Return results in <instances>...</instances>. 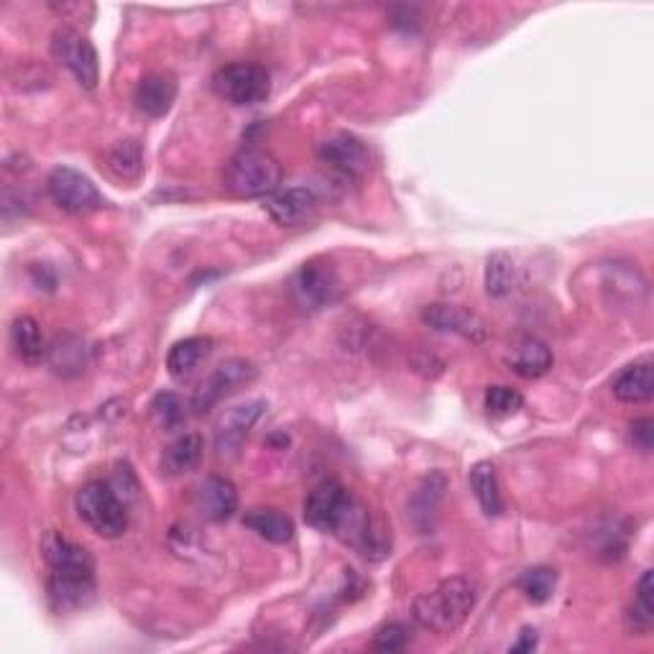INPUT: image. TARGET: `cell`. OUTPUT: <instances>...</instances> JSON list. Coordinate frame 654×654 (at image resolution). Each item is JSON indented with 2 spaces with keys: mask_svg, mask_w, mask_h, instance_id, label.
<instances>
[{
  "mask_svg": "<svg viewBox=\"0 0 654 654\" xmlns=\"http://www.w3.org/2000/svg\"><path fill=\"white\" fill-rule=\"evenodd\" d=\"M49 567V598L59 611L88 606L95 596V561L90 553L59 532H49L41 542Z\"/></svg>",
  "mask_w": 654,
  "mask_h": 654,
  "instance_id": "obj_1",
  "label": "cell"
},
{
  "mask_svg": "<svg viewBox=\"0 0 654 654\" xmlns=\"http://www.w3.org/2000/svg\"><path fill=\"white\" fill-rule=\"evenodd\" d=\"M478 585L466 575L443 581L437 588L422 593L412 604V616L422 630L435 634H453L466 624L470 611L476 608Z\"/></svg>",
  "mask_w": 654,
  "mask_h": 654,
  "instance_id": "obj_2",
  "label": "cell"
},
{
  "mask_svg": "<svg viewBox=\"0 0 654 654\" xmlns=\"http://www.w3.org/2000/svg\"><path fill=\"white\" fill-rule=\"evenodd\" d=\"M222 185H226L230 195L246 197V200L271 197L274 192H279L281 164L266 151L244 149L228 161Z\"/></svg>",
  "mask_w": 654,
  "mask_h": 654,
  "instance_id": "obj_3",
  "label": "cell"
},
{
  "mask_svg": "<svg viewBox=\"0 0 654 654\" xmlns=\"http://www.w3.org/2000/svg\"><path fill=\"white\" fill-rule=\"evenodd\" d=\"M77 516L102 539H118L128 529V509L106 480H90L75 496Z\"/></svg>",
  "mask_w": 654,
  "mask_h": 654,
  "instance_id": "obj_4",
  "label": "cell"
},
{
  "mask_svg": "<svg viewBox=\"0 0 654 654\" xmlns=\"http://www.w3.org/2000/svg\"><path fill=\"white\" fill-rule=\"evenodd\" d=\"M212 88L230 106H258L269 98L271 77L266 67L256 62H234L212 75Z\"/></svg>",
  "mask_w": 654,
  "mask_h": 654,
  "instance_id": "obj_5",
  "label": "cell"
},
{
  "mask_svg": "<svg viewBox=\"0 0 654 654\" xmlns=\"http://www.w3.org/2000/svg\"><path fill=\"white\" fill-rule=\"evenodd\" d=\"M47 189L57 208L70 215H90L108 205L100 189L92 185V179L72 167H57L51 171Z\"/></svg>",
  "mask_w": 654,
  "mask_h": 654,
  "instance_id": "obj_6",
  "label": "cell"
},
{
  "mask_svg": "<svg viewBox=\"0 0 654 654\" xmlns=\"http://www.w3.org/2000/svg\"><path fill=\"white\" fill-rule=\"evenodd\" d=\"M51 54L59 65H65L67 70L72 72L77 82L82 85L85 90H95L100 82V62L98 51H95L92 41L70 26H62V29L54 31L51 37Z\"/></svg>",
  "mask_w": 654,
  "mask_h": 654,
  "instance_id": "obj_7",
  "label": "cell"
},
{
  "mask_svg": "<svg viewBox=\"0 0 654 654\" xmlns=\"http://www.w3.org/2000/svg\"><path fill=\"white\" fill-rule=\"evenodd\" d=\"M353 504L350 490L335 478H325L305 498V522L309 527L335 535Z\"/></svg>",
  "mask_w": 654,
  "mask_h": 654,
  "instance_id": "obj_8",
  "label": "cell"
},
{
  "mask_svg": "<svg viewBox=\"0 0 654 654\" xmlns=\"http://www.w3.org/2000/svg\"><path fill=\"white\" fill-rule=\"evenodd\" d=\"M289 289L299 307L323 309L327 305L338 303L343 284L333 266L320 264V261H309L295 274V277H291Z\"/></svg>",
  "mask_w": 654,
  "mask_h": 654,
  "instance_id": "obj_9",
  "label": "cell"
},
{
  "mask_svg": "<svg viewBox=\"0 0 654 654\" xmlns=\"http://www.w3.org/2000/svg\"><path fill=\"white\" fill-rule=\"evenodd\" d=\"M256 378V366L246 358H230L226 364H220L215 371L205 378L200 389L195 394V409L208 412L215 404L228 399L230 394H236L248 386Z\"/></svg>",
  "mask_w": 654,
  "mask_h": 654,
  "instance_id": "obj_10",
  "label": "cell"
},
{
  "mask_svg": "<svg viewBox=\"0 0 654 654\" xmlns=\"http://www.w3.org/2000/svg\"><path fill=\"white\" fill-rule=\"evenodd\" d=\"M422 323L433 327L437 333H450L458 335V338L468 343H484L488 340V327L480 320L476 313L460 307V305H447V303H435L422 307Z\"/></svg>",
  "mask_w": 654,
  "mask_h": 654,
  "instance_id": "obj_11",
  "label": "cell"
},
{
  "mask_svg": "<svg viewBox=\"0 0 654 654\" xmlns=\"http://www.w3.org/2000/svg\"><path fill=\"white\" fill-rule=\"evenodd\" d=\"M317 157L327 167L350 179L366 177L368 169H371V153H368L366 143L353 133H335L330 139H325L317 146Z\"/></svg>",
  "mask_w": 654,
  "mask_h": 654,
  "instance_id": "obj_12",
  "label": "cell"
},
{
  "mask_svg": "<svg viewBox=\"0 0 654 654\" xmlns=\"http://www.w3.org/2000/svg\"><path fill=\"white\" fill-rule=\"evenodd\" d=\"M447 490V478L445 473L435 470L422 480L415 494H412L407 504V516L419 535H433L437 524V512H440V504Z\"/></svg>",
  "mask_w": 654,
  "mask_h": 654,
  "instance_id": "obj_13",
  "label": "cell"
},
{
  "mask_svg": "<svg viewBox=\"0 0 654 654\" xmlns=\"http://www.w3.org/2000/svg\"><path fill=\"white\" fill-rule=\"evenodd\" d=\"M264 412V402H251L246 407H236L230 409L226 417H222L218 435H215V447H218L220 458H236L244 447L248 433L256 425V419L261 417Z\"/></svg>",
  "mask_w": 654,
  "mask_h": 654,
  "instance_id": "obj_14",
  "label": "cell"
},
{
  "mask_svg": "<svg viewBox=\"0 0 654 654\" xmlns=\"http://www.w3.org/2000/svg\"><path fill=\"white\" fill-rule=\"evenodd\" d=\"M506 364H509V368L516 376L535 382V378H542V376L549 374L555 358H553V350H549L539 338L522 335V338H516L509 346V353H506Z\"/></svg>",
  "mask_w": 654,
  "mask_h": 654,
  "instance_id": "obj_15",
  "label": "cell"
},
{
  "mask_svg": "<svg viewBox=\"0 0 654 654\" xmlns=\"http://www.w3.org/2000/svg\"><path fill=\"white\" fill-rule=\"evenodd\" d=\"M317 208V197L309 187H289L281 192H274L266 197L264 210L269 212V218L277 226H297V222L307 220Z\"/></svg>",
  "mask_w": 654,
  "mask_h": 654,
  "instance_id": "obj_16",
  "label": "cell"
},
{
  "mask_svg": "<svg viewBox=\"0 0 654 654\" xmlns=\"http://www.w3.org/2000/svg\"><path fill=\"white\" fill-rule=\"evenodd\" d=\"M177 100V80L169 72H151L136 88L133 102L143 116L164 118Z\"/></svg>",
  "mask_w": 654,
  "mask_h": 654,
  "instance_id": "obj_17",
  "label": "cell"
},
{
  "mask_svg": "<svg viewBox=\"0 0 654 654\" xmlns=\"http://www.w3.org/2000/svg\"><path fill=\"white\" fill-rule=\"evenodd\" d=\"M197 512L208 522H226L238 512V490L228 478L210 476L197 488Z\"/></svg>",
  "mask_w": 654,
  "mask_h": 654,
  "instance_id": "obj_18",
  "label": "cell"
},
{
  "mask_svg": "<svg viewBox=\"0 0 654 654\" xmlns=\"http://www.w3.org/2000/svg\"><path fill=\"white\" fill-rule=\"evenodd\" d=\"M611 392L622 404H644L654 397V366L652 360L626 366L622 374L614 378Z\"/></svg>",
  "mask_w": 654,
  "mask_h": 654,
  "instance_id": "obj_19",
  "label": "cell"
},
{
  "mask_svg": "<svg viewBox=\"0 0 654 654\" xmlns=\"http://www.w3.org/2000/svg\"><path fill=\"white\" fill-rule=\"evenodd\" d=\"M11 343H13L16 356H19L23 364H29V366H37V364H41V360H47V356H49V346H47L44 335H41V327L29 315H21L13 320Z\"/></svg>",
  "mask_w": 654,
  "mask_h": 654,
  "instance_id": "obj_20",
  "label": "cell"
},
{
  "mask_svg": "<svg viewBox=\"0 0 654 654\" xmlns=\"http://www.w3.org/2000/svg\"><path fill=\"white\" fill-rule=\"evenodd\" d=\"M210 348H212V340L200 338V335H197V338H185L175 343L167 356L169 376L177 378V382H185V378L192 376L197 371V366L210 356Z\"/></svg>",
  "mask_w": 654,
  "mask_h": 654,
  "instance_id": "obj_21",
  "label": "cell"
},
{
  "mask_svg": "<svg viewBox=\"0 0 654 654\" xmlns=\"http://www.w3.org/2000/svg\"><path fill=\"white\" fill-rule=\"evenodd\" d=\"M244 524L271 545H287L295 537V522L279 509H251L244 516Z\"/></svg>",
  "mask_w": 654,
  "mask_h": 654,
  "instance_id": "obj_22",
  "label": "cell"
},
{
  "mask_svg": "<svg viewBox=\"0 0 654 654\" xmlns=\"http://www.w3.org/2000/svg\"><path fill=\"white\" fill-rule=\"evenodd\" d=\"M202 458V437L197 433H185L177 437L167 450H164L161 458V470L167 476H185V473H192L200 466Z\"/></svg>",
  "mask_w": 654,
  "mask_h": 654,
  "instance_id": "obj_23",
  "label": "cell"
},
{
  "mask_svg": "<svg viewBox=\"0 0 654 654\" xmlns=\"http://www.w3.org/2000/svg\"><path fill=\"white\" fill-rule=\"evenodd\" d=\"M47 360L59 376H80L85 371V366H88V348H85V343L80 338H75V335H62V338H57L54 346L49 348Z\"/></svg>",
  "mask_w": 654,
  "mask_h": 654,
  "instance_id": "obj_24",
  "label": "cell"
},
{
  "mask_svg": "<svg viewBox=\"0 0 654 654\" xmlns=\"http://www.w3.org/2000/svg\"><path fill=\"white\" fill-rule=\"evenodd\" d=\"M470 488L473 494H476L480 509H484L486 516H498L504 509V502H502V490H498V478H496V470L490 463L480 460L476 466L470 468Z\"/></svg>",
  "mask_w": 654,
  "mask_h": 654,
  "instance_id": "obj_25",
  "label": "cell"
},
{
  "mask_svg": "<svg viewBox=\"0 0 654 654\" xmlns=\"http://www.w3.org/2000/svg\"><path fill=\"white\" fill-rule=\"evenodd\" d=\"M108 169L110 175L123 179V182H136L143 171V151L139 141H118L108 151Z\"/></svg>",
  "mask_w": 654,
  "mask_h": 654,
  "instance_id": "obj_26",
  "label": "cell"
},
{
  "mask_svg": "<svg viewBox=\"0 0 654 654\" xmlns=\"http://www.w3.org/2000/svg\"><path fill=\"white\" fill-rule=\"evenodd\" d=\"M630 630L636 634H647L654 624V606H652V571H644L640 583L634 588V601L626 614Z\"/></svg>",
  "mask_w": 654,
  "mask_h": 654,
  "instance_id": "obj_27",
  "label": "cell"
},
{
  "mask_svg": "<svg viewBox=\"0 0 654 654\" xmlns=\"http://www.w3.org/2000/svg\"><path fill=\"white\" fill-rule=\"evenodd\" d=\"M516 287V266L506 254H494L486 264V291L488 297L504 299Z\"/></svg>",
  "mask_w": 654,
  "mask_h": 654,
  "instance_id": "obj_28",
  "label": "cell"
},
{
  "mask_svg": "<svg viewBox=\"0 0 654 654\" xmlns=\"http://www.w3.org/2000/svg\"><path fill=\"white\" fill-rule=\"evenodd\" d=\"M555 585H557V573L553 571V567H545V565L529 567V571H524L519 578V588L532 604H547V601L553 598Z\"/></svg>",
  "mask_w": 654,
  "mask_h": 654,
  "instance_id": "obj_29",
  "label": "cell"
},
{
  "mask_svg": "<svg viewBox=\"0 0 654 654\" xmlns=\"http://www.w3.org/2000/svg\"><path fill=\"white\" fill-rule=\"evenodd\" d=\"M149 409H151V419L157 422V427L164 429V433H175V429L185 425V404L177 394L171 392L157 394Z\"/></svg>",
  "mask_w": 654,
  "mask_h": 654,
  "instance_id": "obj_30",
  "label": "cell"
},
{
  "mask_svg": "<svg viewBox=\"0 0 654 654\" xmlns=\"http://www.w3.org/2000/svg\"><path fill=\"white\" fill-rule=\"evenodd\" d=\"M486 409L494 417H509L522 409L524 397L512 386H488L486 389Z\"/></svg>",
  "mask_w": 654,
  "mask_h": 654,
  "instance_id": "obj_31",
  "label": "cell"
},
{
  "mask_svg": "<svg viewBox=\"0 0 654 654\" xmlns=\"http://www.w3.org/2000/svg\"><path fill=\"white\" fill-rule=\"evenodd\" d=\"M409 642H412L409 626L402 624V622H389L374 634L371 650H376V652H399V650L407 647Z\"/></svg>",
  "mask_w": 654,
  "mask_h": 654,
  "instance_id": "obj_32",
  "label": "cell"
},
{
  "mask_svg": "<svg viewBox=\"0 0 654 654\" xmlns=\"http://www.w3.org/2000/svg\"><path fill=\"white\" fill-rule=\"evenodd\" d=\"M630 440H632V445L636 447V450L644 453V455H650L652 447H654V422L650 417L632 422Z\"/></svg>",
  "mask_w": 654,
  "mask_h": 654,
  "instance_id": "obj_33",
  "label": "cell"
},
{
  "mask_svg": "<svg viewBox=\"0 0 654 654\" xmlns=\"http://www.w3.org/2000/svg\"><path fill=\"white\" fill-rule=\"evenodd\" d=\"M535 647H537V632L535 630H524L522 640L514 644L512 652H532Z\"/></svg>",
  "mask_w": 654,
  "mask_h": 654,
  "instance_id": "obj_34",
  "label": "cell"
}]
</instances>
